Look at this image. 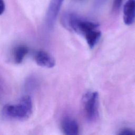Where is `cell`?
I'll use <instances>...</instances> for the list:
<instances>
[{
    "label": "cell",
    "mask_w": 135,
    "mask_h": 135,
    "mask_svg": "<svg viewBox=\"0 0 135 135\" xmlns=\"http://www.w3.org/2000/svg\"><path fill=\"white\" fill-rule=\"evenodd\" d=\"M123 20L124 23L130 25L135 20V0H128L123 9Z\"/></svg>",
    "instance_id": "cell-7"
},
{
    "label": "cell",
    "mask_w": 135,
    "mask_h": 135,
    "mask_svg": "<svg viewBox=\"0 0 135 135\" xmlns=\"http://www.w3.org/2000/svg\"><path fill=\"white\" fill-rule=\"evenodd\" d=\"M123 1V0H113L112 5V9L113 12H116L119 10Z\"/></svg>",
    "instance_id": "cell-10"
},
{
    "label": "cell",
    "mask_w": 135,
    "mask_h": 135,
    "mask_svg": "<svg viewBox=\"0 0 135 135\" xmlns=\"http://www.w3.org/2000/svg\"><path fill=\"white\" fill-rule=\"evenodd\" d=\"M118 134L120 135H135V130L131 128H124L121 129Z\"/></svg>",
    "instance_id": "cell-9"
},
{
    "label": "cell",
    "mask_w": 135,
    "mask_h": 135,
    "mask_svg": "<svg viewBox=\"0 0 135 135\" xmlns=\"http://www.w3.org/2000/svg\"><path fill=\"white\" fill-rule=\"evenodd\" d=\"M27 82H29V81H27ZM30 84H32V83H33V81H32V82H30ZM32 86H33H33H34H34H35V85H32ZM31 88H32V86H31V84H30V85H29V84H28V85H27V88H31Z\"/></svg>",
    "instance_id": "cell-13"
},
{
    "label": "cell",
    "mask_w": 135,
    "mask_h": 135,
    "mask_svg": "<svg viewBox=\"0 0 135 135\" xmlns=\"http://www.w3.org/2000/svg\"><path fill=\"white\" fill-rule=\"evenodd\" d=\"M34 60L38 65L42 67L52 68L55 65L54 57L48 52L43 50H38L35 52Z\"/></svg>",
    "instance_id": "cell-5"
},
{
    "label": "cell",
    "mask_w": 135,
    "mask_h": 135,
    "mask_svg": "<svg viewBox=\"0 0 135 135\" xmlns=\"http://www.w3.org/2000/svg\"><path fill=\"white\" fill-rule=\"evenodd\" d=\"M107 0H95L94 6L95 8H99L102 6Z\"/></svg>",
    "instance_id": "cell-12"
},
{
    "label": "cell",
    "mask_w": 135,
    "mask_h": 135,
    "mask_svg": "<svg viewBox=\"0 0 135 135\" xmlns=\"http://www.w3.org/2000/svg\"><path fill=\"white\" fill-rule=\"evenodd\" d=\"M28 47L24 45H19L15 47L13 51V59L15 63H21L28 53Z\"/></svg>",
    "instance_id": "cell-8"
},
{
    "label": "cell",
    "mask_w": 135,
    "mask_h": 135,
    "mask_svg": "<svg viewBox=\"0 0 135 135\" xmlns=\"http://www.w3.org/2000/svg\"><path fill=\"white\" fill-rule=\"evenodd\" d=\"M64 1H50L45 15V25L49 30L53 28Z\"/></svg>",
    "instance_id": "cell-4"
},
{
    "label": "cell",
    "mask_w": 135,
    "mask_h": 135,
    "mask_svg": "<svg viewBox=\"0 0 135 135\" xmlns=\"http://www.w3.org/2000/svg\"><path fill=\"white\" fill-rule=\"evenodd\" d=\"M99 94L95 91L86 93L82 99V106L85 117L89 122H93L99 114Z\"/></svg>",
    "instance_id": "cell-3"
},
{
    "label": "cell",
    "mask_w": 135,
    "mask_h": 135,
    "mask_svg": "<svg viewBox=\"0 0 135 135\" xmlns=\"http://www.w3.org/2000/svg\"><path fill=\"white\" fill-rule=\"evenodd\" d=\"M61 22L68 30L83 36L91 49L95 46L101 37V33L98 23L81 17L75 14L64 13L62 16Z\"/></svg>",
    "instance_id": "cell-1"
},
{
    "label": "cell",
    "mask_w": 135,
    "mask_h": 135,
    "mask_svg": "<svg viewBox=\"0 0 135 135\" xmlns=\"http://www.w3.org/2000/svg\"><path fill=\"white\" fill-rule=\"evenodd\" d=\"M6 5L4 0H0V15H2L5 12Z\"/></svg>",
    "instance_id": "cell-11"
},
{
    "label": "cell",
    "mask_w": 135,
    "mask_h": 135,
    "mask_svg": "<svg viewBox=\"0 0 135 135\" xmlns=\"http://www.w3.org/2000/svg\"><path fill=\"white\" fill-rule=\"evenodd\" d=\"M32 111V99L29 95H25L17 103L5 104L2 109V115L9 119L24 121L30 117Z\"/></svg>",
    "instance_id": "cell-2"
},
{
    "label": "cell",
    "mask_w": 135,
    "mask_h": 135,
    "mask_svg": "<svg viewBox=\"0 0 135 135\" xmlns=\"http://www.w3.org/2000/svg\"><path fill=\"white\" fill-rule=\"evenodd\" d=\"M79 1H81V0H79Z\"/></svg>",
    "instance_id": "cell-14"
},
{
    "label": "cell",
    "mask_w": 135,
    "mask_h": 135,
    "mask_svg": "<svg viewBox=\"0 0 135 135\" xmlns=\"http://www.w3.org/2000/svg\"><path fill=\"white\" fill-rule=\"evenodd\" d=\"M61 128L65 134L77 135L79 133V126L77 121L69 116L63 118L61 121Z\"/></svg>",
    "instance_id": "cell-6"
}]
</instances>
